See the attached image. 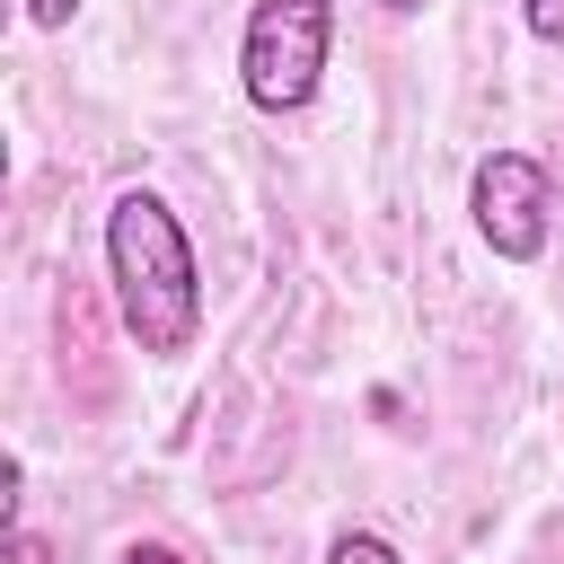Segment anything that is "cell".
Returning <instances> with one entry per match:
<instances>
[{"label": "cell", "instance_id": "5", "mask_svg": "<svg viewBox=\"0 0 564 564\" xmlns=\"http://www.w3.org/2000/svg\"><path fill=\"white\" fill-rule=\"evenodd\" d=\"M520 18H529L538 44H564V0H520Z\"/></svg>", "mask_w": 564, "mask_h": 564}, {"label": "cell", "instance_id": "9", "mask_svg": "<svg viewBox=\"0 0 564 564\" xmlns=\"http://www.w3.org/2000/svg\"><path fill=\"white\" fill-rule=\"evenodd\" d=\"M379 9H397V18H414V9H423V0H379Z\"/></svg>", "mask_w": 564, "mask_h": 564}, {"label": "cell", "instance_id": "2", "mask_svg": "<svg viewBox=\"0 0 564 564\" xmlns=\"http://www.w3.org/2000/svg\"><path fill=\"white\" fill-rule=\"evenodd\" d=\"M335 44V0H256L238 35V88L256 115H300L326 79Z\"/></svg>", "mask_w": 564, "mask_h": 564}, {"label": "cell", "instance_id": "8", "mask_svg": "<svg viewBox=\"0 0 564 564\" xmlns=\"http://www.w3.org/2000/svg\"><path fill=\"white\" fill-rule=\"evenodd\" d=\"M123 564H185L176 546H123Z\"/></svg>", "mask_w": 564, "mask_h": 564}, {"label": "cell", "instance_id": "3", "mask_svg": "<svg viewBox=\"0 0 564 564\" xmlns=\"http://www.w3.org/2000/svg\"><path fill=\"white\" fill-rule=\"evenodd\" d=\"M467 212H476V238H485L502 264H538V256H546V212H555V194H546V167H538L529 150L476 159Z\"/></svg>", "mask_w": 564, "mask_h": 564}, {"label": "cell", "instance_id": "1", "mask_svg": "<svg viewBox=\"0 0 564 564\" xmlns=\"http://www.w3.org/2000/svg\"><path fill=\"white\" fill-rule=\"evenodd\" d=\"M106 273H115V308H123V335L159 361L194 352L203 335V273H194V238L185 220L150 194V185H123L115 212H106Z\"/></svg>", "mask_w": 564, "mask_h": 564}, {"label": "cell", "instance_id": "7", "mask_svg": "<svg viewBox=\"0 0 564 564\" xmlns=\"http://www.w3.org/2000/svg\"><path fill=\"white\" fill-rule=\"evenodd\" d=\"M26 18H35V26H70V18H79V0H26Z\"/></svg>", "mask_w": 564, "mask_h": 564}, {"label": "cell", "instance_id": "4", "mask_svg": "<svg viewBox=\"0 0 564 564\" xmlns=\"http://www.w3.org/2000/svg\"><path fill=\"white\" fill-rule=\"evenodd\" d=\"M326 564H405V555H397L379 529H352V538H335V555H326Z\"/></svg>", "mask_w": 564, "mask_h": 564}, {"label": "cell", "instance_id": "6", "mask_svg": "<svg viewBox=\"0 0 564 564\" xmlns=\"http://www.w3.org/2000/svg\"><path fill=\"white\" fill-rule=\"evenodd\" d=\"M9 564H53V546L35 529H9Z\"/></svg>", "mask_w": 564, "mask_h": 564}]
</instances>
